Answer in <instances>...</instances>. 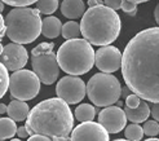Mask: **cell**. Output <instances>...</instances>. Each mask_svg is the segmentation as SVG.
Segmentation results:
<instances>
[{"instance_id": "7c38bea8", "label": "cell", "mask_w": 159, "mask_h": 141, "mask_svg": "<svg viewBox=\"0 0 159 141\" xmlns=\"http://www.w3.org/2000/svg\"><path fill=\"white\" fill-rule=\"evenodd\" d=\"M98 123L105 127L109 134H118L127 127L125 111L119 106H106L98 114Z\"/></svg>"}, {"instance_id": "8992f818", "label": "cell", "mask_w": 159, "mask_h": 141, "mask_svg": "<svg viewBox=\"0 0 159 141\" xmlns=\"http://www.w3.org/2000/svg\"><path fill=\"white\" fill-rule=\"evenodd\" d=\"M87 96L96 106L116 104L122 96V85L111 73H97L87 83Z\"/></svg>"}, {"instance_id": "ac0fdd59", "label": "cell", "mask_w": 159, "mask_h": 141, "mask_svg": "<svg viewBox=\"0 0 159 141\" xmlns=\"http://www.w3.org/2000/svg\"><path fill=\"white\" fill-rule=\"evenodd\" d=\"M18 127L16 126V121L9 116L7 118H0V140H8L14 137L17 134Z\"/></svg>"}, {"instance_id": "44dd1931", "label": "cell", "mask_w": 159, "mask_h": 141, "mask_svg": "<svg viewBox=\"0 0 159 141\" xmlns=\"http://www.w3.org/2000/svg\"><path fill=\"white\" fill-rule=\"evenodd\" d=\"M144 128H142L139 123H132L127 126L124 130V136L129 141H140L144 137Z\"/></svg>"}, {"instance_id": "52a82bcc", "label": "cell", "mask_w": 159, "mask_h": 141, "mask_svg": "<svg viewBox=\"0 0 159 141\" xmlns=\"http://www.w3.org/2000/svg\"><path fill=\"white\" fill-rule=\"evenodd\" d=\"M53 43H40L31 51V65L34 73L39 76L42 83L53 84L60 75V65L57 53L53 52Z\"/></svg>"}, {"instance_id": "484cf974", "label": "cell", "mask_w": 159, "mask_h": 141, "mask_svg": "<svg viewBox=\"0 0 159 141\" xmlns=\"http://www.w3.org/2000/svg\"><path fill=\"white\" fill-rule=\"evenodd\" d=\"M141 101H142V98L139 96V95H136V93H131V95H128L127 96V98H125V106H128V107H137L140 104H141Z\"/></svg>"}, {"instance_id": "74e56055", "label": "cell", "mask_w": 159, "mask_h": 141, "mask_svg": "<svg viewBox=\"0 0 159 141\" xmlns=\"http://www.w3.org/2000/svg\"><path fill=\"white\" fill-rule=\"evenodd\" d=\"M3 11H4V2L0 0V12H3Z\"/></svg>"}, {"instance_id": "60d3db41", "label": "cell", "mask_w": 159, "mask_h": 141, "mask_svg": "<svg viewBox=\"0 0 159 141\" xmlns=\"http://www.w3.org/2000/svg\"><path fill=\"white\" fill-rule=\"evenodd\" d=\"M116 106H119V107L123 106V102H122V101H118V102H116Z\"/></svg>"}, {"instance_id": "5bb4252c", "label": "cell", "mask_w": 159, "mask_h": 141, "mask_svg": "<svg viewBox=\"0 0 159 141\" xmlns=\"http://www.w3.org/2000/svg\"><path fill=\"white\" fill-rule=\"evenodd\" d=\"M61 13L70 20L80 18L85 13V4L83 0H63L61 4Z\"/></svg>"}, {"instance_id": "f1b7e54d", "label": "cell", "mask_w": 159, "mask_h": 141, "mask_svg": "<svg viewBox=\"0 0 159 141\" xmlns=\"http://www.w3.org/2000/svg\"><path fill=\"white\" fill-rule=\"evenodd\" d=\"M122 2L123 0H104V4L114 11L122 9Z\"/></svg>"}, {"instance_id": "277c9868", "label": "cell", "mask_w": 159, "mask_h": 141, "mask_svg": "<svg viewBox=\"0 0 159 141\" xmlns=\"http://www.w3.org/2000/svg\"><path fill=\"white\" fill-rule=\"evenodd\" d=\"M40 11L29 7H14L5 17L7 36L13 43L29 44L42 34Z\"/></svg>"}, {"instance_id": "2e32d148", "label": "cell", "mask_w": 159, "mask_h": 141, "mask_svg": "<svg viewBox=\"0 0 159 141\" xmlns=\"http://www.w3.org/2000/svg\"><path fill=\"white\" fill-rule=\"evenodd\" d=\"M7 114L13 121L22 122V121L27 119V116L30 114V107L26 104V101H22V100H18V98H13L11 101V104L8 105Z\"/></svg>"}, {"instance_id": "3957f363", "label": "cell", "mask_w": 159, "mask_h": 141, "mask_svg": "<svg viewBox=\"0 0 159 141\" xmlns=\"http://www.w3.org/2000/svg\"><path fill=\"white\" fill-rule=\"evenodd\" d=\"M82 35L92 45H109L120 34L122 22L116 11L105 4L89 7L80 22Z\"/></svg>"}, {"instance_id": "d6a6232c", "label": "cell", "mask_w": 159, "mask_h": 141, "mask_svg": "<svg viewBox=\"0 0 159 141\" xmlns=\"http://www.w3.org/2000/svg\"><path fill=\"white\" fill-rule=\"evenodd\" d=\"M154 18H155V22L159 26V4L155 7V9H154Z\"/></svg>"}, {"instance_id": "ee69618b", "label": "cell", "mask_w": 159, "mask_h": 141, "mask_svg": "<svg viewBox=\"0 0 159 141\" xmlns=\"http://www.w3.org/2000/svg\"><path fill=\"white\" fill-rule=\"evenodd\" d=\"M0 141H5V140H0Z\"/></svg>"}, {"instance_id": "7bdbcfd3", "label": "cell", "mask_w": 159, "mask_h": 141, "mask_svg": "<svg viewBox=\"0 0 159 141\" xmlns=\"http://www.w3.org/2000/svg\"><path fill=\"white\" fill-rule=\"evenodd\" d=\"M11 141H21V140H20V139H12Z\"/></svg>"}, {"instance_id": "d6986e66", "label": "cell", "mask_w": 159, "mask_h": 141, "mask_svg": "<svg viewBox=\"0 0 159 141\" xmlns=\"http://www.w3.org/2000/svg\"><path fill=\"white\" fill-rule=\"evenodd\" d=\"M74 115L79 122H92L96 116V107L89 104H80L76 106Z\"/></svg>"}, {"instance_id": "836d02e7", "label": "cell", "mask_w": 159, "mask_h": 141, "mask_svg": "<svg viewBox=\"0 0 159 141\" xmlns=\"http://www.w3.org/2000/svg\"><path fill=\"white\" fill-rule=\"evenodd\" d=\"M5 29V20H4V17L2 16V12H0V33Z\"/></svg>"}, {"instance_id": "1f68e13d", "label": "cell", "mask_w": 159, "mask_h": 141, "mask_svg": "<svg viewBox=\"0 0 159 141\" xmlns=\"http://www.w3.org/2000/svg\"><path fill=\"white\" fill-rule=\"evenodd\" d=\"M88 4L89 7H96V5H101V4H104V2L102 0H88Z\"/></svg>"}, {"instance_id": "5b68a950", "label": "cell", "mask_w": 159, "mask_h": 141, "mask_svg": "<svg viewBox=\"0 0 159 141\" xmlns=\"http://www.w3.org/2000/svg\"><path fill=\"white\" fill-rule=\"evenodd\" d=\"M96 52L87 39H70L57 51V60L61 70L69 75H83L94 65Z\"/></svg>"}, {"instance_id": "6da1fadb", "label": "cell", "mask_w": 159, "mask_h": 141, "mask_svg": "<svg viewBox=\"0 0 159 141\" xmlns=\"http://www.w3.org/2000/svg\"><path fill=\"white\" fill-rule=\"evenodd\" d=\"M122 75L133 93L159 102V26L140 31L128 42L123 52Z\"/></svg>"}, {"instance_id": "9a60e30c", "label": "cell", "mask_w": 159, "mask_h": 141, "mask_svg": "<svg viewBox=\"0 0 159 141\" xmlns=\"http://www.w3.org/2000/svg\"><path fill=\"white\" fill-rule=\"evenodd\" d=\"M124 111L127 115V119L131 121L132 123H144L148 121V118L152 113H150V105L146 102V100H142L141 104L137 107H124Z\"/></svg>"}, {"instance_id": "d590c367", "label": "cell", "mask_w": 159, "mask_h": 141, "mask_svg": "<svg viewBox=\"0 0 159 141\" xmlns=\"http://www.w3.org/2000/svg\"><path fill=\"white\" fill-rule=\"evenodd\" d=\"M7 110H8V105L0 104V114H4V113H7Z\"/></svg>"}, {"instance_id": "e0dca14e", "label": "cell", "mask_w": 159, "mask_h": 141, "mask_svg": "<svg viewBox=\"0 0 159 141\" xmlns=\"http://www.w3.org/2000/svg\"><path fill=\"white\" fill-rule=\"evenodd\" d=\"M62 23L60 18L53 17V16H48L43 20L42 25V35H44L48 39H56L61 33H62Z\"/></svg>"}, {"instance_id": "30bf717a", "label": "cell", "mask_w": 159, "mask_h": 141, "mask_svg": "<svg viewBox=\"0 0 159 141\" xmlns=\"http://www.w3.org/2000/svg\"><path fill=\"white\" fill-rule=\"evenodd\" d=\"M123 53L114 45H102L96 52L94 65L102 73H114L122 69Z\"/></svg>"}, {"instance_id": "cb8c5ba5", "label": "cell", "mask_w": 159, "mask_h": 141, "mask_svg": "<svg viewBox=\"0 0 159 141\" xmlns=\"http://www.w3.org/2000/svg\"><path fill=\"white\" fill-rule=\"evenodd\" d=\"M144 128V134L146 136H150V137H154L157 135H159V123L158 121H146L145 124L142 126Z\"/></svg>"}, {"instance_id": "7402d4cb", "label": "cell", "mask_w": 159, "mask_h": 141, "mask_svg": "<svg viewBox=\"0 0 159 141\" xmlns=\"http://www.w3.org/2000/svg\"><path fill=\"white\" fill-rule=\"evenodd\" d=\"M58 8V0H38L36 2V9L40 11L42 14L51 16L54 13Z\"/></svg>"}, {"instance_id": "9c48e42d", "label": "cell", "mask_w": 159, "mask_h": 141, "mask_svg": "<svg viewBox=\"0 0 159 141\" xmlns=\"http://www.w3.org/2000/svg\"><path fill=\"white\" fill-rule=\"evenodd\" d=\"M56 95L69 105L79 104L87 95V85L79 76L66 75L56 85Z\"/></svg>"}, {"instance_id": "e575fe53", "label": "cell", "mask_w": 159, "mask_h": 141, "mask_svg": "<svg viewBox=\"0 0 159 141\" xmlns=\"http://www.w3.org/2000/svg\"><path fill=\"white\" fill-rule=\"evenodd\" d=\"M129 91H131V89H129L128 87H125V88H123V89H122V96L127 98V96H128V95H131V93H129Z\"/></svg>"}, {"instance_id": "4316f807", "label": "cell", "mask_w": 159, "mask_h": 141, "mask_svg": "<svg viewBox=\"0 0 159 141\" xmlns=\"http://www.w3.org/2000/svg\"><path fill=\"white\" fill-rule=\"evenodd\" d=\"M3 2L11 7H29L36 3L38 0H3Z\"/></svg>"}, {"instance_id": "4fadbf2b", "label": "cell", "mask_w": 159, "mask_h": 141, "mask_svg": "<svg viewBox=\"0 0 159 141\" xmlns=\"http://www.w3.org/2000/svg\"><path fill=\"white\" fill-rule=\"evenodd\" d=\"M0 61L5 65V67L11 71H17L25 67L29 61L27 49L22 44L11 43L4 47V51L0 56Z\"/></svg>"}, {"instance_id": "4dcf8cb0", "label": "cell", "mask_w": 159, "mask_h": 141, "mask_svg": "<svg viewBox=\"0 0 159 141\" xmlns=\"http://www.w3.org/2000/svg\"><path fill=\"white\" fill-rule=\"evenodd\" d=\"M17 135H18V137H21V139H25V137H30V134H29V131H27L26 126L18 127V130H17Z\"/></svg>"}, {"instance_id": "d4e9b609", "label": "cell", "mask_w": 159, "mask_h": 141, "mask_svg": "<svg viewBox=\"0 0 159 141\" xmlns=\"http://www.w3.org/2000/svg\"><path fill=\"white\" fill-rule=\"evenodd\" d=\"M122 11L129 16H134L137 12V3L129 2V0H123L122 2Z\"/></svg>"}, {"instance_id": "8d00e7d4", "label": "cell", "mask_w": 159, "mask_h": 141, "mask_svg": "<svg viewBox=\"0 0 159 141\" xmlns=\"http://www.w3.org/2000/svg\"><path fill=\"white\" fill-rule=\"evenodd\" d=\"M129 2H134V3L140 4V3H145V2H149V0H129Z\"/></svg>"}, {"instance_id": "ffe728a7", "label": "cell", "mask_w": 159, "mask_h": 141, "mask_svg": "<svg viewBox=\"0 0 159 141\" xmlns=\"http://www.w3.org/2000/svg\"><path fill=\"white\" fill-rule=\"evenodd\" d=\"M61 35L70 40V39H76L82 35V29H80V23H78L75 21H69L66 23H63L62 26V33Z\"/></svg>"}, {"instance_id": "8fae6325", "label": "cell", "mask_w": 159, "mask_h": 141, "mask_svg": "<svg viewBox=\"0 0 159 141\" xmlns=\"http://www.w3.org/2000/svg\"><path fill=\"white\" fill-rule=\"evenodd\" d=\"M70 141H110L109 132L100 123L82 122L71 132Z\"/></svg>"}, {"instance_id": "83f0119b", "label": "cell", "mask_w": 159, "mask_h": 141, "mask_svg": "<svg viewBox=\"0 0 159 141\" xmlns=\"http://www.w3.org/2000/svg\"><path fill=\"white\" fill-rule=\"evenodd\" d=\"M27 141H70V139H62V140H57V139H52L44 135H31Z\"/></svg>"}, {"instance_id": "603a6c76", "label": "cell", "mask_w": 159, "mask_h": 141, "mask_svg": "<svg viewBox=\"0 0 159 141\" xmlns=\"http://www.w3.org/2000/svg\"><path fill=\"white\" fill-rule=\"evenodd\" d=\"M9 79H11V76L8 74V69L0 61V98L4 97L5 92L9 89Z\"/></svg>"}, {"instance_id": "ab89813d", "label": "cell", "mask_w": 159, "mask_h": 141, "mask_svg": "<svg viewBox=\"0 0 159 141\" xmlns=\"http://www.w3.org/2000/svg\"><path fill=\"white\" fill-rule=\"evenodd\" d=\"M3 51H4V47H3V44H2V43H0V56H2Z\"/></svg>"}, {"instance_id": "b9f144b4", "label": "cell", "mask_w": 159, "mask_h": 141, "mask_svg": "<svg viewBox=\"0 0 159 141\" xmlns=\"http://www.w3.org/2000/svg\"><path fill=\"white\" fill-rule=\"evenodd\" d=\"M114 141H129V140H127V139L125 140L124 139H118V140H114Z\"/></svg>"}, {"instance_id": "f546056e", "label": "cell", "mask_w": 159, "mask_h": 141, "mask_svg": "<svg viewBox=\"0 0 159 141\" xmlns=\"http://www.w3.org/2000/svg\"><path fill=\"white\" fill-rule=\"evenodd\" d=\"M150 113H152V116L159 122V102H153L150 105Z\"/></svg>"}, {"instance_id": "f35d334b", "label": "cell", "mask_w": 159, "mask_h": 141, "mask_svg": "<svg viewBox=\"0 0 159 141\" xmlns=\"http://www.w3.org/2000/svg\"><path fill=\"white\" fill-rule=\"evenodd\" d=\"M145 141H159V139H155V137H150V139H148V140H145Z\"/></svg>"}, {"instance_id": "7a4b0ae2", "label": "cell", "mask_w": 159, "mask_h": 141, "mask_svg": "<svg viewBox=\"0 0 159 141\" xmlns=\"http://www.w3.org/2000/svg\"><path fill=\"white\" fill-rule=\"evenodd\" d=\"M26 128L31 135H44L52 139H70L74 130V115L67 102L60 97L39 102L30 110Z\"/></svg>"}, {"instance_id": "ba28073f", "label": "cell", "mask_w": 159, "mask_h": 141, "mask_svg": "<svg viewBox=\"0 0 159 141\" xmlns=\"http://www.w3.org/2000/svg\"><path fill=\"white\" fill-rule=\"evenodd\" d=\"M40 79L34 73L26 69L13 71L9 79V93L13 98L22 101L33 100L40 91Z\"/></svg>"}]
</instances>
